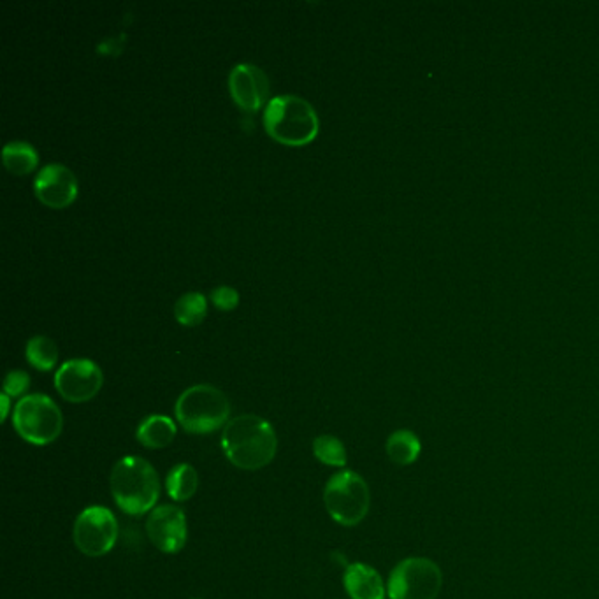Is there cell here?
Returning a JSON list of instances; mask_svg holds the SVG:
<instances>
[{"label":"cell","instance_id":"obj_1","mask_svg":"<svg viewBox=\"0 0 599 599\" xmlns=\"http://www.w3.org/2000/svg\"><path fill=\"white\" fill-rule=\"evenodd\" d=\"M222 448L225 457L239 470L257 471L275 459L278 438L268 420L246 413L227 422Z\"/></svg>","mask_w":599,"mask_h":599},{"label":"cell","instance_id":"obj_2","mask_svg":"<svg viewBox=\"0 0 599 599\" xmlns=\"http://www.w3.org/2000/svg\"><path fill=\"white\" fill-rule=\"evenodd\" d=\"M111 494L122 512L143 515L159 501V475L150 462L127 455L111 471Z\"/></svg>","mask_w":599,"mask_h":599},{"label":"cell","instance_id":"obj_3","mask_svg":"<svg viewBox=\"0 0 599 599\" xmlns=\"http://www.w3.org/2000/svg\"><path fill=\"white\" fill-rule=\"evenodd\" d=\"M264 129L280 145L304 146L315 141L320 122L310 102L297 95H280L264 111Z\"/></svg>","mask_w":599,"mask_h":599},{"label":"cell","instance_id":"obj_4","mask_svg":"<svg viewBox=\"0 0 599 599\" xmlns=\"http://www.w3.org/2000/svg\"><path fill=\"white\" fill-rule=\"evenodd\" d=\"M231 415V403L222 390L213 385H194L185 390L176 401V419L190 434H210Z\"/></svg>","mask_w":599,"mask_h":599},{"label":"cell","instance_id":"obj_5","mask_svg":"<svg viewBox=\"0 0 599 599\" xmlns=\"http://www.w3.org/2000/svg\"><path fill=\"white\" fill-rule=\"evenodd\" d=\"M324 505L332 519L341 526H357L368 515L371 505L366 480L355 471L336 473L325 485Z\"/></svg>","mask_w":599,"mask_h":599},{"label":"cell","instance_id":"obj_6","mask_svg":"<svg viewBox=\"0 0 599 599\" xmlns=\"http://www.w3.org/2000/svg\"><path fill=\"white\" fill-rule=\"evenodd\" d=\"M13 426L23 440L37 447H44L60 436L64 417L51 397L30 394L22 397L15 406Z\"/></svg>","mask_w":599,"mask_h":599},{"label":"cell","instance_id":"obj_7","mask_svg":"<svg viewBox=\"0 0 599 599\" xmlns=\"http://www.w3.org/2000/svg\"><path fill=\"white\" fill-rule=\"evenodd\" d=\"M443 587L440 566L427 557H408L389 577L390 599H436Z\"/></svg>","mask_w":599,"mask_h":599},{"label":"cell","instance_id":"obj_8","mask_svg":"<svg viewBox=\"0 0 599 599\" xmlns=\"http://www.w3.org/2000/svg\"><path fill=\"white\" fill-rule=\"evenodd\" d=\"M74 543L88 557H101L115 547L118 522L104 506H90L80 513L74 524Z\"/></svg>","mask_w":599,"mask_h":599},{"label":"cell","instance_id":"obj_9","mask_svg":"<svg viewBox=\"0 0 599 599\" xmlns=\"http://www.w3.org/2000/svg\"><path fill=\"white\" fill-rule=\"evenodd\" d=\"M104 376L94 361L73 359L58 368L55 373V387L58 394L69 403H87L102 389Z\"/></svg>","mask_w":599,"mask_h":599},{"label":"cell","instance_id":"obj_10","mask_svg":"<svg viewBox=\"0 0 599 599\" xmlns=\"http://www.w3.org/2000/svg\"><path fill=\"white\" fill-rule=\"evenodd\" d=\"M146 533L160 552L178 554L187 543V517L178 506H159L146 520Z\"/></svg>","mask_w":599,"mask_h":599},{"label":"cell","instance_id":"obj_11","mask_svg":"<svg viewBox=\"0 0 599 599\" xmlns=\"http://www.w3.org/2000/svg\"><path fill=\"white\" fill-rule=\"evenodd\" d=\"M37 199L53 210H64L78 197V180L69 167L62 164L44 166L34 181Z\"/></svg>","mask_w":599,"mask_h":599},{"label":"cell","instance_id":"obj_12","mask_svg":"<svg viewBox=\"0 0 599 599\" xmlns=\"http://www.w3.org/2000/svg\"><path fill=\"white\" fill-rule=\"evenodd\" d=\"M229 88L234 102L245 111H259L269 95L266 73L252 64H239L229 76Z\"/></svg>","mask_w":599,"mask_h":599},{"label":"cell","instance_id":"obj_13","mask_svg":"<svg viewBox=\"0 0 599 599\" xmlns=\"http://www.w3.org/2000/svg\"><path fill=\"white\" fill-rule=\"evenodd\" d=\"M345 589L352 599H383L385 585L382 575L364 563H355L345 571Z\"/></svg>","mask_w":599,"mask_h":599},{"label":"cell","instance_id":"obj_14","mask_svg":"<svg viewBox=\"0 0 599 599\" xmlns=\"http://www.w3.org/2000/svg\"><path fill=\"white\" fill-rule=\"evenodd\" d=\"M176 424L166 415H150L138 427L139 443L146 448H166L176 438Z\"/></svg>","mask_w":599,"mask_h":599},{"label":"cell","instance_id":"obj_15","mask_svg":"<svg viewBox=\"0 0 599 599\" xmlns=\"http://www.w3.org/2000/svg\"><path fill=\"white\" fill-rule=\"evenodd\" d=\"M385 448H387L390 461L394 464H397V466H410L419 459L420 452H422V443H420L417 434L408 431V429H401V431L390 434Z\"/></svg>","mask_w":599,"mask_h":599},{"label":"cell","instance_id":"obj_16","mask_svg":"<svg viewBox=\"0 0 599 599\" xmlns=\"http://www.w3.org/2000/svg\"><path fill=\"white\" fill-rule=\"evenodd\" d=\"M2 160H4V166L9 173L15 174V176H27L39 164V155H37L36 148L29 143L13 141L4 146Z\"/></svg>","mask_w":599,"mask_h":599},{"label":"cell","instance_id":"obj_17","mask_svg":"<svg viewBox=\"0 0 599 599\" xmlns=\"http://www.w3.org/2000/svg\"><path fill=\"white\" fill-rule=\"evenodd\" d=\"M197 487H199V477L190 464H178L167 475V494L174 501H188L197 492Z\"/></svg>","mask_w":599,"mask_h":599},{"label":"cell","instance_id":"obj_18","mask_svg":"<svg viewBox=\"0 0 599 599\" xmlns=\"http://www.w3.org/2000/svg\"><path fill=\"white\" fill-rule=\"evenodd\" d=\"M208 315V299L201 292H188L174 304V317L185 327L203 324Z\"/></svg>","mask_w":599,"mask_h":599},{"label":"cell","instance_id":"obj_19","mask_svg":"<svg viewBox=\"0 0 599 599\" xmlns=\"http://www.w3.org/2000/svg\"><path fill=\"white\" fill-rule=\"evenodd\" d=\"M25 357H27L30 366L36 368L37 371H51V369L57 366V343L51 340V338H46V336H34L27 343Z\"/></svg>","mask_w":599,"mask_h":599},{"label":"cell","instance_id":"obj_20","mask_svg":"<svg viewBox=\"0 0 599 599\" xmlns=\"http://www.w3.org/2000/svg\"><path fill=\"white\" fill-rule=\"evenodd\" d=\"M313 454L318 461L332 468H343L347 464V448L336 436L324 434L313 441Z\"/></svg>","mask_w":599,"mask_h":599},{"label":"cell","instance_id":"obj_21","mask_svg":"<svg viewBox=\"0 0 599 599\" xmlns=\"http://www.w3.org/2000/svg\"><path fill=\"white\" fill-rule=\"evenodd\" d=\"M30 387V376L25 371H11L4 380V394L9 397H18L25 394Z\"/></svg>","mask_w":599,"mask_h":599},{"label":"cell","instance_id":"obj_22","mask_svg":"<svg viewBox=\"0 0 599 599\" xmlns=\"http://www.w3.org/2000/svg\"><path fill=\"white\" fill-rule=\"evenodd\" d=\"M211 301L217 306L218 310L232 311L236 310L239 304L238 290L222 285L211 292Z\"/></svg>","mask_w":599,"mask_h":599},{"label":"cell","instance_id":"obj_23","mask_svg":"<svg viewBox=\"0 0 599 599\" xmlns=\"http://www.w3.org/2000/svg\"><path fill=\"white\" fill-rule=\"evenodd\" d=\"M0 403H2V417H0V419L4 422V420L8 419L9 406H11V403H9V396L2 394V396H0Z\"/></svg>","mask_w":599,"mask_h":599}]
</instances>
